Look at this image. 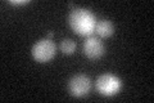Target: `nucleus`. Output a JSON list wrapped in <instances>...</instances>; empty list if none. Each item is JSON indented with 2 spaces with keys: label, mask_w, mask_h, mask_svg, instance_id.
<instances>
[{
  "label": "nucleus",
  "mask_w": 154,
  "mask_h": 103,
  "mask_svg": "<svg viewBox=\"0 0 154 103\" xmlns=\"http://www.w3.org/2000/svg\"><path fill=\"white\" fill-rule=\"evenodd\" d=\"M59 48H60L62 53L71 56V54H73L76 50V44L73 40H71V39H64V40H62Z\"/></svg>",
  "instance_id": "7"
},
{
  "label": "nucleus",
  "mask_w": 154,
  "mask_h": 103,
  "mask_svg": "<svg viewBox=\"0 0 154 103\" xmlns=\"http://www.w3.org/2000/svg\"><path fill=\"white\" fill-rule=\"evenodd\" d=\"M9 3H11L12 5H25V4L28 3V0H16V2H14V0H11Z\"/></svg>",
  "instance_id": "8"
},
{
  "label": "nucleus",
  "mask_w": 154,
  "mask_h": 103,
  "mask_svg": "<svg viewBox=\"0 0 154 103\" xmlns=\"http://www.w3.org/2000/svg\"><path fill=\"white\" fill-rule=\"evenodd\" d=\"M96 22L94 14L85 8H73L68 17L71 28L80 36H90L95 31Z\"/></svg>",
  "instance_id": "1"
},
{
  "label": "nucleus",
  "mask_w": 154,
  "mask_h": 103,
  "mask_svg": "<svg viewBox=\"0 0 154 103\" xmlns=\"http://www.w3.org/2000/svg\"><path fill=\"white\" fill-rule=\"evenodd\" d=\"M114 31L113 28V24L108 19H102V21L96 22V26H95V32L98 34L100 37H109L112 36V34Z\"/></svg>",
  "instance_id": "6"
},
{
  "label": "nucleus",
  "mask_w": 154,
  "mask_h": 103,
  "mask_svg": "<svg viewBox=\"0 0 154 103\" xmlns=\"http://www.w3.org/2000/svg\"><path fill=\"white\" fill-rule=\"evenodd\" d=\"M90 88H91L90 79L85 75H76L68 82V90L71 95L76 98H81L89 94Z\"/></svg>",
  "instance_id": "4"
},
{
  "label": "nucleus",
  "mask_w": 154,
  "mask_h": 103,
  "mask_svg": "<svg viewBox=\"0 0 154 103\" xmlns=\"http://www.w3.org/2000/svg\"><path fill=\"white\" fill-rule=\"evenodd\" d=\"M122 81L112 73H104L96 80V90L104 97H113L121 90Z\"/></svg>",
  "instance_id": "2"
},
{
  "label": "nucleus",
  "mask_w": 154,
  "mask_h": 103,
  "mask_svg": "<svg viewBox=\"0 0 154 103\" xmlns=\"http://www.w3.org/2000/svg\"><path fill=\"white\" fill-rule=\"evenodd\" d=\"M84 54L90 60H99L104 53V47L98 37H88L84 41Z\"/></svg>",
  "instance_id": "5"
},
{
  "label": "nucleus",
  "mask_w": 154,
  "mask_h": 103,
  "mask_svg": "<svg viewBox=\"0 0 154 103\" xmlns=\"http://www.w3.org/2000/svg\"><path fill=\"white\" fill-rule=\"evenodd\" d=\"M55 52H57L55 44L48 37L38 40L36 44H33V47L31 49V54L33 57V60L40 63H45L53 60L55 56Z\"/></svg>",
  "instance_id": "3"
}]
</instances>
